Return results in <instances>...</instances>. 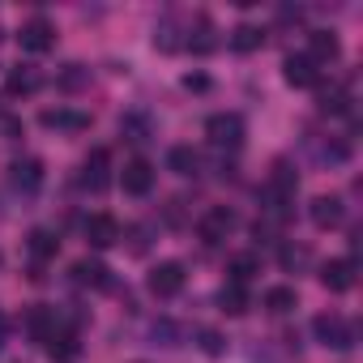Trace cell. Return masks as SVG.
Segmentation results:
<instances>
[{
	"label": "cell",
	"mask_w": 363,
	"mask_h": 363,
	"mask_svg": "<svg viewBox=\"0 0 363 363\" xmlns=\"http://www.w3.org/2000/svg\"><path fill=\"white\" fill-rule=\"evenodd\" d=\"M312 333H316V342L329 346V350H350V346H354V325H350L346 316H337V312H320V316L312 320Z\"/></svg>",
	"instance_id": "6da1fadb"
},
{
	"label": "cell",
	"mask_w": 363,
	"mask_h": 363,
	"mask_svg": "<svg viewBox=\"0 0 363 363\" xmlns=\"http://www.w3.org/2000/svg\"><path fill=\"white\" fill-rule=\"evenodd\" d=\"M206 137H210V145H218V150H240V145H244V116H235V111L210 116V120H206Z\"/></svg>",
	"instance_id": "7a4b0ae2"
},
{
	"label": "cell",
	"mask_w": 363,
	"mask_h": 363,
	"mask_svg": "<svg viewBox=\"0 0 363 363\" xmlns=\"http://www.w3.org/2000/svg\"><path fill=\"white\" fill-rule=\"evenodd\" d=\"M235 227H240V218H235L231 206H210V210L201 214V223H197V235H201L206 244H223Z\"/></svg>",
	"instance_id": "3957f363"
},
{
	"label": "cell",
	"mask_w": 363,
	"mask_h": 363,
	"mask_svg": "<svg viewBox=\"0 0 363 363\" xmlns=\"http://www.w3.org/2000/svg\"><path fill=\"white\" fill-rule=\"evenodd\" d=\"M145 286H150V295H158V299L179 295V291H184V265H179V261H158V265L150 269Z\"/></svg>",
	"instance_id": "277c9868"
},
{
	"label": "cell",
	"mask_w": 363,
	"mask_h": 363,
	"mask_svg": "<svg viewBox=\"0 0 363 363\" xmlns=\"http://www.w3.org/2000/svg\"><path fill=\"white\" fill-rule=\"evenodd\" d=\"M18 43H22V52H52L56 48V26L48 22V18H30L22 30H18Z\"/></svg>",
	"instance_id": "5b68a950"
},
{
	"label": "cell",
	"mask_w": 363,
	"mask_h": 363,
	"mask_svg": "<svg viewBox=\"0 0 363 363\" xmlns=\"http://www.w3.org/2000/svg\"><path fill=\"white\" fill-rule=\"evenodd\" d=\"M39 124L43 128H56V133H86L90 128V116L77 111V107H48L39 116Z\"/></svg>",
	"instance_id": "8992f818"
},
{
	"label": "cell",
	"mask_w": 363,
	"mask_h": 363,
	"mask_svg": "<svg viewBox=\"0 0 363 363\" xmlns=\"http://www.w3.org/2000/svg\"><path fill=\"white\" fill-rule=\"evenodd\" d=\"M120 184H124V193H128V197H145V193L154 189V167H150L145 158H133V162H124V171H120Z\"/></svg>",
	"instance_id": "52a82bcc"
},
{
	"label": "cell",
	"mask_w": 363,
	"mask_h": 363,
	"mask_svg": "<svg viewBox=\"0 0 363 363\" xmlns=\"http://www.w3.org/2000/svg\"><path fill=\"white\" fill-rule=\"evenodd\" d=\"M107 167H111V154L107 150H94L86 162H82V189H90V193H103L107 184H111V175H107Z\"/></svg>",
	"instance_id": "ba28073f"
},
{
	"label": "cell",
	"mask_w": 363,
	"mask_h": 363,
	"mask_svg": "<svg viewBox=\"0 0 363 363\" xmlns=\"http://www.w3.org/2000/svg\"><path fill=\"white\" fill-rule=\"evenodd\" d=\"M308 218H312L320 231H333V227H342V218H346V206H342V197H312V206H308Z\"/></svg>",
	"instance_id": "9c48e42d"
},
{
	"label": "cell",
	"mask_w": 363,
	"mask_h": 363,
	"mask_svg": "<svg viewBox=\"0 0 363 363\" xmlns=\"http://www.w3.org/2000/svg\"><path fill=\"white\" fill-rule=\"evenodd\" d=\"M82 231H86V244H90V248H111V244L120 240V223H116L111 214H90Z\"/></svg>",
	"instance_id": "30bf717a"
},
{
	"label": "cell",
	"mask_w": 363,
	"mask_h": 363,
	"mask_svg": "<svg viewBox=\"0 0 363 363\" xmlns=\"http://www.w3.org/2000/svg\"><path fill=\"white\" fill-rule=\"evenodd\" d=\"M9 184H13L18 193H35V189L43 184V162H39V158H18V162L9 167Z\"/></svg>",
	"instance_id": "8fae6325"
},
{
	"label": "cell",
	"mask_w": 363,
	"mask_h": 363,
	"mask_svg": "<svg viewBox=\"0 0 363 363\" xmlns=\"http://www.w3.org/2000/svg\"><path fill=\"white\" fill-rule=\"evenodd\" d=\"M337 56H342V43L333 30H308V60L312 65H329Z\"/></svg>",
	"instance_id": "7c38bea8"
},
{
	"label": "cell",
	"mask_w": 363,
	"mask_h": 363,
	"mask_svg": "<svg viewBox=\"0 0 363 363\" xmlns=\"http://www.w3.org/2000/svg\"><path fill=\"white\" fill-rule=\"evenodd\" d=\"M282 77H286V86L308 90V86H316V65L308 56H286L282 60Z\"/></svg>",
	"instance_id": "4fadbf2b"
},
{
	"label": "cell",
	"mask_w": 363,
	"mask_h": 363,
	"mask_svg": "<svg viewBox=\"0 0 363 363\" xmlns=\"http://www.w3.org/2000/svg\"><path fill=\"white\" fill-rule=\"evenodd\" d=\"M320 282H325V291H333V295L350 291V286H354V261H329V265L320 269Z\"/></svg>",
	"instance_id": "5bb4252c"
},
{
	"label": "cell",
	"mask_w": 363,
	"mask_h": 363,
	"mask_svg": "<svg viewBox=\"0 0 363 363\" xmlns=\"http://www.w3.org/2000/svg\"><path fill=\"white\" fill-rule=\"evenodd\" d=\"M184 43L193 48V56H210V52L218 48V30H214V22H210V18H197Z\"/></svg>",
	"instance_id": "9a60e30c"
},
{
	"label": "cell",
	"mask_w": 363,
	"mask_h": 363,
	"mask_svg": "<svg viewBox=\"0 0 363 363\" xmlns=\"http://www.w3.org/2000/svg\"><path fill=\"white\" fill-rule=\"evenodd\" d=\"M73 282L103 291V286H111V269H107L103 261H77V265H73Z\"/></svg>",
	"instance_id": "2e32d148"
},
{
	"label": "cell",
	"mask_w": 363,
	"mask_h": 363,
	"mask_svg": "<svg viewBox=\"0 0 363 363\" xmlns=\"http://www.w3.org/2000/svg\"><path fill=\"white\" fill-rule=\"evenodd\" d=\"M167 167H171L175 175H197V171H201V154H197L193 145H171V150H167Z\"/></svg>",
	"instance_id": "e0dca14e"
},
{
	"label": "cell",
	"mask_w": 363,
	"mask_h": 363,
	"mask_svg": "<svg viewBox=\"0 0 363 363\" xmlns=\"http://www.w3.org/2000/svg\"><path fill=\"white\" fill-rule=\"evenodd\" d=\"M39 86H43V77H39L35 69H26V65H22V69H13V73L5 77V94H9V99H22V94H35Z\"/></svg>",
	"instance_id": "ac0fdd59"
},
{
	"label": "cell",
	"mask_w": 363,
	"mask_h": 363,
	"mask_svg": "<svg viewBox=\"0 0 363 363\" xmlns=\"http://www.w3.org/2000/svg\"><path fill=\"white\" fill-rule=\"evenodd\" d=\"M26 329H30V337H35V342H43V346H48V337L56 333V312H52V308H43V303H39V308H30V312H26Z\"/></svg>",
	"instance_id": "d6986e66"
},
{
	"label": "cell",
	"mask_w": 363,
	"mask_h": 363,
	"mask_svg": "<svg viewBox=\"0 0 363 363\" xmlns=\"http://www.w3.org/2000/svg\"><path fill=\"white\" fill-rule=\"evenodd\" d=\"M218 303H223V312H227V316H244V312L252 308L248 286H240V282H227V286L218 291Z\"/></svg>",
	"instance_id": "ffe728a7"
},
{
	"label": "cell",
	"mask_w": 363,
	"mask_h": 363,
	"mask_svg": "<svg viewBox=\"0 0 363 363\" xmlns=\"http://www.w3.org/2000/svg\"><path fill=\"white\" fill-rule=\"evenodd\" d=\"M48 350H52V359H60V363H73L82 346H77V333H73V329H60V325H56V333L48 337Z\"/></svg>",
	"instance_id": "44dd1931"
},
{
	"label": "cell",
	"mask_w": 363,
	"mask_h": 363,
	"mask_svg": "<svg viewBox=\"0 0 363 363\" xmlns=\"http://www.w3.org/2000/svg\"><path fill=\"white\" fill-rule=\"evenodd\" d=\"M227 274H231V282L248 286V282L261 274V261H257L252 252H240V257H231V261H227Z\"/></svg>",
	"instance_id": "7402d4cb"
},
{
	"label": "cell",
	"mask_w": 363,
	"mask_h": 363,
	"mask_svg": "<svg viewBox=\"0 0 363 363\" xmlns=\"http://www.w3.org/2000/svg\"><path fill=\"white\" fill-rule=\"evenodd\" d=\"M278 261H282V269H286V274H299V269H308V265H312V248H308V244H282Z\"/></svg>",
	"instance_id": "603a6c76"
},
{
	"label": "cell",
	"mask_w": 363,
	"mask_h": 363,
	"mask_svg": "<svg viewBox=\"0 0 363 363\" xmlns=\"http://www.w3.org/2000/svg\"><path fill=\"white\" fill-rule=\"evenodd\" d=\"M299 303V295H295V286H269L265 291V308L274 312V316H282V312H291Z\"/></svg>",
	"instance_id": "cb8c5ba5"
},
{
	"label": "cell",
	"mask_w": 363,
	"mask_h": 363,
	"mask_svg": "<svg viewBox=\"0 0 363 363\" xmlns=\"http://www.w3.org/2000/svg\"><path fill=\"white\" fill-rule=\"evenodd\" d=\"M150 337H154V346H179V342H184V325H175V320H154V325H150Z\"/></svg>",
	"instance_id": "d4e9b609"
},
{
	"label": "cell",
	"mask_w": 363,
	"mask_h": 363,
	"mask_svg": "<svg viewBox=\"0 0 363 363\" xmlns=\"http://www.w3.org/2000/svg\"><path fill=\"white\" fill-rule=\"evenodd\" d=\"M261 43H265V30L261 26H235L231 30V48L235 52H257Z\"/></svg>",
	"instance_id": "484cf974"
},
{
	"label": "cell",
	"mask_w": 363,
	"mask_h": 363,
	"mask_svg": "<svg viewBox=\"0 0 363 363\" xmlns=\"http://www.w3.org/2000/svg\"><path fill=\"white\" fill-rule=\"evenodd\" d=\"M179 43H184V39H179L175 22H171V18H162V22L154 26V48H158V52H175Z\"/></svg>",
	"instance_id": "4316f807"
},
{
	"label": "cell",
	"mask_w": 363,
	"mask_h": 363,
	"mask_svg": "<svg viewBox=\"0 0 363 363\" xmlns=\"http://www.w3.org/2000/svg\"><path fill=\"white\" fill-rule=\"evenodd\" d=\"M30 252H35L39 261H48V257L60 252V240H56L52 231H35V235H30Z\"/></svg>",
	"instance_id": "83f0119b"
},
{
	"label": "cell",
	"mask_w": 363,
	"mask_h": 363,
	"mask_svg": "<svg viewBox=\"0 0 363 363\" xmlns=\"http://www.w3.org/2000/svg\"><path fill=\"white\" fill-rule=\"evenodd\" d=\"M320 111H346V103H350V94L342 90V86H329V90H320Z\"/></svg>",
	"instance_id": "f1b7e54d"
},
{
	"label": "cell",
	"mask_w": 363,
	"mask_h": 363,
	"mask_svg": "<svg viewBox=\"0 0 363 363\" xmlns=\"http://www.w3.org/2000/svg\"><path fill=\"white\" fill-rule=\"evenodd\" d=\"M120 133H124L128 141H145V137H150V120H145V116H124V120H120Z\"/></svg>",
	"instance_id": "f546056e"
},
{
	"label": "cell",
	"mask_w": 363,
	"mask_h": 363,
	"mask_svg": "<svg viewBox=\"0 0 363 363\" xmlns=\"http://www.w3.org/2000/svg\"><path fill=\"white\" fill-rule=\"evenodd\" d=\"M197 342H201V350H206V354H218V350H223V337H218L214 329H201V333H197Z\"/></svg>",
	"instance_id": "4dcf8cb0"
},
{
	"label": "cell",
	"mask_w": 363,
	"mask_h": 363,
	"mask_svg": "<svg viewBox=\"0 0 363 363\" xmlns=\"http://www.w3.org/2000/svg\"><path fill=\"white\" fill-rule=\"evenodd\" d=\"M184 90H210V77H201V73H189V77H184Z\"/></svg>",
	"instance_id": "1f68e13d"
},
{
	"label": "cell",
	"mask_w": 363,
	"mask_h": 363,
	"mask_svg": "<svg viewBox=\"0 0 363 363\" xmlns=\"http://www.w3.org/2000/svg\"><path fill=\"white\" fill-rule=\"evenodd\" d=\"M5 337H9V320H5V312H0V346H5Z\"/></svg>",
	"instance_id": "d6a6232c"
}]
</instances>
